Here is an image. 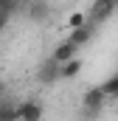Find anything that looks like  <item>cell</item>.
<instances>
[{
  "label": "cell",
  "mask_w": 118,
  "mask_h": 121,
  "mask_svg": "<svg viewBox=\"0 0 118 121\" xmlns=\"http://www.w3.org/2000/svg\"><path fill=\"white\" fill-rule=\"evenodd\" d=\"M104 104H107V93L101 90V87H87L84 90V96H82V110L87 113L90 118H96L104 110Z\"/></svg>",
  "instance_id": "1"
},
{
  "label": "cell",
  "mask_w": 118,
  "mask_h": 121,
  "mask_svg": "<svg viewBox=\"0 0 118 121\" xmlns=\"http://www.w3.org/2000/svg\"><path fill=\"white\" fill-rule=\"evenodd\" d=\"M115 0H96L93 6H90V11H87V17H90V23L93 26H98V23H107L113 14H115Z\"/></svg>",
  "instance_id": "2"
},
{
  "label": "cell",
  "mask_w": 118,
  "mask_h": 121,
  "mask_svg": "<svg viewBox=\"0 0 118 121\" xmlns=\"http://www.w3.org/2000/svg\"><path fill=\"white\" fill-rule=\"evenodd\" d=\"M59 79H62V65H56L54 59H45L37 68V82L39 85H54Z\"/></svg>",
  "instance_id": "3"
},
{
  "label": "cell",
  "mask_w": 118,
  "mask_h": 121,
  "mask_svg": "<svg viewBox=\"0 0 118 121\" xmlns=\"http://www.w3.org/2000/svg\"><path fill=\"white\" fill-rule=\"evenodd\" d=\"M76 56H79V48H76V45H70L67 39H65V42H59L56 48H54V54H51V59L56 62V65H67L70 59H76Z\"/></svg>",
  "instance_id": "4"
},
{
  "label": "cell",
  "mask_w": 118,
  "mask_h": 121,
  "mask_svg": "<svg viewBox=\"0 0 118 121\" xmlns=\"http://www.w3.org/2000/svg\"><path fill=\"white\" fill-rule=\"evenodd\" d=\"M17 113H20V121H39L42 104L39 101H23V104H17Z\"/></svg>",
  "instance_id": "5"
},
{
  "label": "cell",
  "mask_w": 118,
  "mask_h": 121,
  "mask_svg": "<svg viewBox=\"0 0 118 121\" xmlns=\"http://www.w3.org/2000/svg\"><path fill=\"white\" fill-rule=\"evenodd\" d=\"M93 37H96V26L90 23V26H84V28H79V31H70L67 42H70V45H76V48H82V45H87Z\"/></svg>",
  "instance_id": "6"
},
{
  "label": "cell",
  "mask_w": 118,
  "mask_h": 121,
  "mask_svg": "<svg viewBox=\"0 0 118 121\" xmlns=\"http://www.w3.org/2000/svg\"><path fill=\"white\" fill-rule=\"evenodd\" d=\"M20 118V113H17V104L6 96V99H0V121H17Z\"/></svg>",
  "instance_id": "7"
},
{
  "label": "cell",
  "mask_w": 118,
  "mask_h": 121,
  "mask_svg": "<svg viewBox=\"0 0 118 121\" xmlns=\"http://www.w3.org/2000/svg\"><path fill=\"white\" fill-rule=\"evenodd\" d=\"M82 68H84V59H82V56L70 59L67 65H62V79H76V76L82 73Z\"/></svg>",
  "instance_id": "8"
},
{
  "label": "cell",
  "mask_w": 118,
  "mask_h": 121,
  "mask_svg": "<svg viewBox=\"0 0 118 121\" xmlns=\"http://www.w3.org/2000/svg\"><path fill=\"white\" fill-rule=\"evenodd\" d=\"M70 31H79V28H84V26H90V17H87V11H73L70 17H67V23H65Z\"/></svg>",
  "instance_id": "9"
},
{
  "label": "cell",
  "mask_w": 118,
  "mask_h": 121,
  "mask_svg": "<svg viewBox=\"0 0 118 121\" xmlns=\"http://www.w3.org/2000/svg\"><path fill=\"white\" fill-rule=\"evenodd\" d=\"M25 11H28L31 20H45L51 14V6L48 3H31V6H25Z\"/></svg>",
  "instance_id": "10"
},
{
  "label": "cell",
  "mask_w": 118,
  "mask_h": 121,
  "mask_svg": "<svg viewBox=\"0 0 118 121\" xmlns=\"http://www.w3.org/2000/svg\"><path fill=\"white\" fill-rule=\"evenodd\" d=\"M101 90L107 93V99H110V96H115V99H118V73L113 76V79H107V82L101 85Z\"/></svg>",
  "instance_id": "11"
},
{
  "label": "cell",
  "mask_w": 118,
  "mask_h": 121,
  "mask_svg": "<svg viewBox=\"0 0 118 121\" xmlns=\"http://www.w3.org/2000/svg\"><path fill=\"white\" fill-rule=\"evenodd\" d=\"M6 93H8V90H6V82L0 79V99H6Z\"/></svg>",
  "instance_id": "12"
},
{
  "label": "cell",
  "mask_w": 118,
  "mask_h": 121,
  "mask_svg": "<svg viewBox=\"0 0 118 121\" xmlns=\"http://www.w3.org/2000/svg\"><path fill=\"white\" fill-rule=\"evenodd\" d=\"M17 121H20V118H17Z\"/></svg>",
  "instance_id": "13"
}]
</instances>
